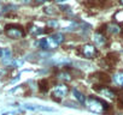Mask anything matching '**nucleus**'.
<instances>
[{"label":"nucleus","mask_w":123,"mask_h":115,"mask_svg":"<svg viewBox=\"0 0 123 115\" xmlns=\"http://www.w3.org/2000/svg\"><path fill=\"white\" fill-rule=\"evenodd\" d=\"M85 104H86V107H87L91 111L98 113V114L105 113L106 109H107V104H106L105 102L100 101V99L97 98V97H92V96L88 97V98L86 99Z\"/></svg>","instance_id":"nucleus-1"},{"label":"nucleus","mask_w":123,"mask_h":115,"mask_svg":"<svg viewBox=\"0 0 123 115\" xmlns=\"http://www.w3.org/2000/svg\"><path fill=\"white\" fill-rule=\"evenodd\" d=\"M5 34L12 40H18L24 36V29L17 24H7L5 26Z\"/></svg>","instance_id":"nucleus-2"},{"label":"nucleus","mask_w":123,"mask_h":115,"mask_svg":"<svg viewBox=\"0 0 123 115\" xmlns=\"http://www.w3.org/2000/svg\"><path fill=\"white\" fill-rule=\"evenodd\" d=\"M69 91V86L64 83H62V84H57L54 85L53 88V91H52V97L53 99H57V101H60V99H63L67 94Z\"/></svg>","instance_id":"nucleus-3"},{"label":"nucleus","mask_w":123,"mask_h":115,"mask_svg":"<svg viewBox=\"0 0 123 115\" xmlns=\"http://www.w3.org/2000/svg\"><path fill=\"white\" fill-rule=\"evenodd\" d=\"M81 53H82L83 56L87 58V59H93V58H95V55H97V48H95L93 44L87 43V44L82 46Z\"/></svg>","instance_id":"nucleus-4"},{"label":"nucleus","mask_w":123,"mask_h":115,"mask_svg":"<svg viewBox=\"0 0 123 115\" xmlns=\"http://www.w3.org/2000/svg\"><path fill=\"white\" fill-rule=\"evenodd\" d=\"M95 90H97V92H99L101 96H105V97L111 98V99L115 98V96H116L115 91L111 90L110 88H106V86H100V88H97Z\"/></svg>","instance_id":"nucleus-5"},{"label":"nucleus","mask_w":123,"mask_h":115,"mask_svg":"<svg viewBox=\"0 0 123 115\" xmlns=\"http://www.w3.org/2000/svg\"><path fill=\"white\" fill-rule=\"evenodd\" d=\"M55 78L58 80H62V82H71L73 80V76L69 71H67V68L63 70V71H59L55 74Z\"/></svg>","instance_id":"nucleus-6"},{"label":"nucleus","mask_w":123,"mask_h":115,"mask_svg":"<svg viewBox=\"0 0 123 115\" xmlns=\"http://www.w3.org/2000/svg\"><path fill=\"white\" fill-rule=\"evenodd\" d=\"M71 92H73L74 98H75L79 103H82V104H83V103L86 102L87 97L85 96V94H82V92H81V91H79L77 89H73V91H71Z\"/></svg>","instance_id":"nucleus-7"},{"label":"nucleus","mask_w":123,"mask_h":115,"mask_svg":"<svg viewBox=\"0 0 123 115\" xmlns=\"http://www.w3.org/2000/svg\"><path fill=\"white\" fill-rule=\"evenodd\" d=\"M94 38V42H95V44H98V46H104L105 43H106V38H105V36L101 34V32H99V31H97L95 34H94V36H93Z\"/></svg>","instance_id":"nucleus-8"},{"label":"nucleus","mask_w":123,"mask_h":115,"mask_svg":"<svg viewBox=\"0 0 123 115\" xmlns=\"http://www.w3.org/2000/svg\"><path fill=\"white\" fill-rule=\"evenodd\" d=\"M122 31V28L118 25V24H115V23H111L107 25V32L109 34H112V35H117Z\"/></svg>","instance_id":"nucleus-9"},{"label":"nucleus","mask_w":123,"mask_h":115,"mask_svg":"<svg viewBox=\"0 0 123 115\" xmlns=\"http://www.w3.org/2000/svg\"><path fill=\"white\" fill-rule=\"evenodd\" d=\"M25 109H29V110H43V111H53L52 108H48V107H41V105H35V104H25L24 105Z\"/></svg>","instance_id":"nucleus-10"},{"label":"nucleus","mask_w":123,"mask_h":115,"mask_svg":"<svg viewBox=\"0 0 123 115\" xmlns=\"http://www.w3.org/2000/svg\"><path fill=\"white\" fill-rule=\"evenodd\" d=\"M37 86H39V90L41 92H47L48 89H49V84H48V80L46 78L41 79L39 83H37Z\"/></svg>","instance_id":"nucleus-11"},{"label":"nucleus","mask_w":123,"mask_h":115,"mask_svg":"<svg viewBox=\"0 0 123 115\" xmlns=\"http://www.w3.org/2000/svg\"><path fill=\"white\" fill-rule=\"evenodd\" d=\"M51 36H52V38L54 40V42L57 43L58 47H59L62 43H64V41H65V36H64L63 34H60V32L53 34V35H51Z\"/></svg>","instance_id":"nucleus-12"},{"label":"nucleus","mask_w":123,"mask_h":115,"mask_svg":"<svg viewBox=\"0 0 123 115\" xmlns=\"http://www.w3.org/2000/svg\"><path fill=\"white\" fill-rule=\"evenodd\" d=\"M113 82L117 85H123V72H117L113 74Z\"/></svg>","instance_id":"nucleus-13"},{"label":"nucleus","mask_w":123,"mask_h":115,"mask_svg":"<svg viewBox=\"0 0 123 115\" xmlns=\"http://www.w3.org/2000/svg\"><path fill=\"white\" fill-rule=\"evenodd\" d=\"M29 28H30V29H29V32H30L31 35H40V34H42V32H43V30H41L40 28L34 26L33 24H31Z\"/></svg>","instance_id":"nucleus-14"},{"label":"nucleus","mask_w":123,"mask_h":115,"mask_svg":"<svg viewBox=\"0 0 123 115\" xmlns=\"http://www.w3.org/2000/svg\"><path fill=\"white\" fill-rule=\"evenodd\" d=\"M53 10H54V9H53L52 6H48V7H45V9H43L45 13H46V15H49V16L55 15V11H53Z\"/></svg>","instance_id":"nucleus-15"},{"label":"nucleus","mask_w":123,"mask_h":115,"mask_svg":"<svg viewBox=\"0 0 123 115\" xmlns=\"http://www.w3.org/2000/svg\"><path fill=\"white\" fill-rule=\"evenodd\" d=\"M115 18L117 22H123V11H119L115 15Z\"/></svg>","instance_id":"nucleus-16"},{"label":"nucleus","mask_w":123,"mask_h":115,"mask_svg":"<svg viewBox=\"0 0 123 115\" xmlns=\"http://www.w3.org/2000/svg\"><path fill=\"white\" fill-rule=\"evenodd\" d=\"M47 25L51 26V28H57L58 26V22L57 21H48L47 22Z\"/></svg>","instance_id":"nucleus-17"},{"label":"nucleus","mask_w":123,"mask_h":115,"mask_svg":"<svg viewBox=\"0 0 123 115\" xmlns=\"http://www.w3.org/2000/svg\"><path fill=\"white\" fill-rule=\"evenodd\" d=\"M46 1H48V0H35L36 4H43V3H46Z\"/></svg>","instance_id":"nucleus-18"},{"label":"nucleus","mask_w":123,"mask_h":115,"mask_svg":"<svg viewBox=\"0 0 123 115\" xmlns=\"http://www.w3.org/2000/svg\"><path fill=\"white\" fill-rule=\"evenodd\" d=\"M55 3H58V4H62V3H64V1H67V0H54Z\"/></svg>","instance_id":"nucleus-19"},{"label":"nucleus","mask_w":123,"mask_h":115,"mask_svg":"<svg viewBox=\"0 0 123 115\" xmlns=\"http://www.w3.org/2000/svg\"><path fill=\"white\" fill-rule=\"evenodd\" d=\"M23 3L24 4H29V3H31V0H23Z\"/></svg>","instance_id":"nucleus-20"},{"label":"nucleus","mask_w":123,"mask_h":115,"mask_svg":"<svg viewBox=\"0 0 123 115\" xmlns=\"http://www.w3.org/2000/svg\"><path fill=\"white\" fill-rule=\"evenodd\" d=\"M3 56V48H0V58Z\"/></svg>","instance_id":"nucleus-21"},{"label":"nucleus","mask_w":123,"mask_h":115,"mask_svg":"<svg viewBox=\"0 0 123 115\" xmlns=\"http://www.w3.org/2000/svg\"><path fill=\"white\" fill-rule=\"evenodd\" d=\"M121 4H122V5H123V0H121Z\"/></svg>","instance_id":"nucleus-22"}]
</instances>
